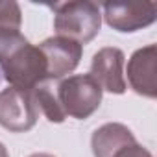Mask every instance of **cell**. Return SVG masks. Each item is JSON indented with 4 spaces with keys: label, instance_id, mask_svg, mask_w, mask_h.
I'll use <instances>...</instances> for the list:
<instances>
[{
    "label": "cell",
    "instance_id": "6da1fadb",
    "mask_svg": "<svg viewBox=\"0 0 157 157\" xmlns=\"http://www.w3.org/2000/svg\"><path fill=\"white\" fill-rule=\"evenodd\" d=\"M0 72L10 87L21 91H33L48 80L41 48L32 44L21 32L0 33Z\"/></svg>",
    "mask_w": 157,
    "mask_h": 157
},
{
    "label": "cell",
    "instance_id": "7a4b0ae2",
    "mask_svg": "<svg viewBox=\"0 0 157 157\" xmlns=\"http://www.w3.org/2000/svg\"><path fill=\"white\" fill-rule=\"evenodd\" d=\"M48 8L54 11V30L61 37H68L83 46L100 33L102 11L94 2H57Z\"/></svg>",
    "mask_w": 157,
    "mask_h": 157
},
{
    "label": "cell",
    "instance_id": "3957f363",
    "mask_svg": "<svg viewBox=\"0 0 157 157\" xmlns=\"http://www.w3.org/2000/svg\"><path fill=\"white\" fill-rule=\"evenodd\" d=\"M102 87L91 74H74L56 80V98L65 117L76 120L89 118L102 104Z\"/></svg>",
    "mask_w": 157,
    "mask_h": 157
},
{
    "label": "cell",
    "instance_id": "277c9868",
    "mask_svg": "<svg viewBox=\"0 0 157 157\" xmlns=\"http://www.w3.org/2000/svg\"><path fill=\"white\" fill-rule=\"evenodd\" d=\"M39 118L32 91L6 87L0 91V126L11 133L30 131Z\"/></svg>",
    "mask_w": 157,
    "mask_h": 157
},
{
    "label": "cell",
    "instance_id": "5b68a950",
    "mask_svg": "<svg viewBox=\"0 0 157 157\" xmlns=\"http://www.w3.org/2000/svg\"><path fill=\"white\" fill-rule=\"evenodd\" d=\"M107 26L120 33H133L148 28L157 19L155 2H105L102 4Z\"/></svg>",
    "mask_w": 157,
    "mask_h": 157
},
{
    "label": "cell",
    "instance_id": "8992f818",
    "mask_svg": "<svg viewBox=\"0 0 157 157\" xmlns=\"http://www.w3.org/2000/svg\"><path fill=\"white\" fill-rule=\"evenodd\" d=\"M46 59L48 80H63L67 74L76 70L83 56V46L68 37H48L37 44Z\"/></svg>",
    "mask_w": 157,
    "mask_h": 157
},
{
    "label": "cell",
    "instance_id": "52a82bcc",
    "mask_svg": "<svg viewBox=\"0 0 157 157\" xmlns=\"http://www.w3.org/2000/svg\"><path fill=\"white\" fill-rule=\"evenodd\" d=\"M124 52L115 46L100 48L91 61V76L94 82L111 94H124L128 89L124 78Z\"/></svg>",
    "mask_w": 157,
    "mask_h": 157
},
{
    "label": "cell",
    "instance_id": "ba28073f",
    "mask_svg": "<svg viewBox=\"0 0 157 157\" xmlns=\"http://www.w3.org/2000/svg\"><path fill=\"white\" fill-rule=\"evenodd\" d=\"M128 83L129 87L144 96L155 98L157 96V46L148 44L133 52L128 61Z\"/></svg>",
    "mask_w": 157,
    "mask_h": 157
},
{
    "label": "cell",
    "instance_id": "9c48e42d",
    "mask_svg": "<svg viewBox=\"0 0 157 157\" xmlns=\"http://www.w3.org/2000/svg\"><path fill=\"white\" fill-rule=\"evenodd\" d=\"M137 142L131 129L120 122H107L94 129L91 137V148L94 157H113L118 150Z\"/></svg>",
    "mask_w": 157,
    "mask_h": 157
},
{
    "label": "cell",
    "instance_id": "30bf717a",
    "mask_svg": "<svg viewBox=\"0 0 157 157\" xmlns=\"http://www.w3.org/2000/svg\"><path fill=\"white\" fill-rule=\"evenodd\" d=\"M32 93H33V100H35L39 113H43L50 122L61 124L67 118L59 107L57 98H56V80H46V82L39 83Z\"/></svg>",
    "mask_w": 157,
    "mask_h": 157
},
{
    "label": "cell",
    "instance_id": "8fae6325",
    "mask_svg": "<svg viewBox=\"0 0 157 157\" xmlns=\"http://www.w3.org/2000/svg\"><path fill=\"white\" fill-rule=\"evenodd\" d=\"M22 11L13 0H0V33L4 32H21Z\"/></svg>",
    "mask_w": 157,
    "mask_h": 157
},
{
    "label": "cell",
    "instance_id": "7c38bea8",
    "mask_svg": "<svg viewBox=\"0 0 157 157\" xmlns=\"http://www.w3.org/2000/svg\"><path fill=\"white\" fill-rule=\"evenodd\" d=\"M113 157H153V155L139 142H133V144H128L122 150H118Z\"/></svg>",
    "mask_w": 157,
    "mask_h": 157
},
{
    "label": "cell",
    "instance_id": "4fadbf2b",
    "mask_svg": "<svg viewBox=\"0 0 157 157\" xmlns=\"http://www.w3.org/2000/svg\"><path fill=\"white\" fill-rule=\"evenodd\" d=\"M0 157H10V151H8V148L0 142Z\"/></svg>",
    "mask_w": 157,
    "mask_h": 157
}]
</instances>
